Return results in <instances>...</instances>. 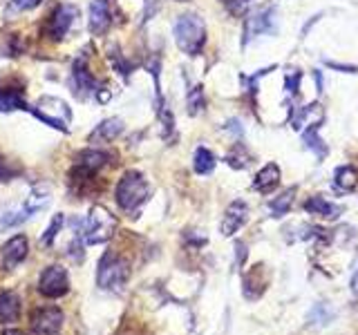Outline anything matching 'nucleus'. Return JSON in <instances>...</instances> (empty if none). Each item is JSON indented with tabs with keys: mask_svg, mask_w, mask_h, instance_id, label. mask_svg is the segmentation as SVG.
Here are the masks:
<instances>
[{
	"mask_svg": "<svg viewBox=\"0 0 358 335\" xmlns=\"http://www.w3.org/2000/svg\"><path fill=\"white\" fill-rule=\"evenodd\" d=\"M175 43L177 47L182 50L188 56H197L201 52L206 43V27H204V20H201L197 14H184L175 20Z\"/></svg>",
	"mask_w": 358,
	"mask_h": 335,
	"instance_id": "1",
	"label": "nucleus"
},
{
	"mask_svg": "<svg viewBox=\"0 0 358 335\" xmlns=\"http://www.w3.org/2000/svg\"><path fill=\"white\" fill-rule=\"evenodd\" d=\"M150 197V186L143 179L141 172L130 170L123 174V179L117 186V204L123 210H137L141 204H145Z\"/></svg>",
	"mask_w": 358,
	"mask_h": 335,
	"instance_id": "2",
	"label": "nucleus"
},
{
	"mask_svg": "<svg viewBox=\"0 0 358 335\" xmlns=\"http://www.w3.org/2000/svg\"><path fill=\"white\" fill-rule=\"evenodd\" d=\"M117 217L103 206H92L87 212L85 219V228H83V237L85 244L96 246V244H106L117 230Z\"/></svg>",
	"mask_w": 358,
	"mask_h": 335,
	"instance_id": "3",
	"label": "nucleus"
},
{
	"mask_svg": "<svg viewBox=\"0 0 358 335\" xmlns=\"http://www.w3.org/2000/svg\"><path fill=\"white\" fill-rule=\"evenodd\" d=\"M130 277V268L128 264L117 257L112 251H106L103 257L99 262V271H96V284L103 290H121L126 286Z\"/></svg>",
	"mask_w": 358,
	"mask_h": 335,
	"instance_id": "4",
	"label": "nucleus"
},
{
	"mask_svg": "<svg viewBox=\"0 0 358 335\" xmlns=\"http://www.w3.org/2000/svg\"><path fill=\"white\" fill-rule=\"evenodd\" d=\"M31 112L36 114L43 123L56 128V130H63L67 132L70 130V123H72V110L70 105L65 103L63 98H56V96H41L36 103L31 105Z\"/></svg>",
	"mask_w": 358,
	"mask_h": 335,
	"instance_id": "5",
	"label": "nucleus"
},
{
	"mask_svg": "<svg viewBox=\"0 0 358 335\" xmlns=\"http://www.w3.org/2000/svg\"><path fill=\"white\" fill-rule=\"evenodd\" d=\"M38 290L45 295V297H63L67 290H70V275L63 266L54 264V266H48L45 271L41 273V279H38Z\"/></svg>",
	"mask_w": 358,
	"mask_h": 335,
	"instance_id": "6",
	"label": "nucleus"
},
{
	"mask_svg": "<svg viewBox=\"0 0 358 335\" xmlns=\"http://www.w3.org/2000/svg\"><path fill=\"white\" fill-rule=\"evenodd\" d=\"M63 327V311L56 306H43L34 313L31 329L38 335H56Z\"/></svg>",
	"mask_w": 358,
	"mask_h": 335,
	"instance_id": "7",
	"label": "nucleus"
},
{
	"mask_svg": "<svg viewBox=\"0 0 358 335\" xmlns=\"http://www.w3.org/2000/svg\"><path fill=\"white\" fill-rule=\"evenodd\" d=\"M275 31V9H260L251 14V18L246 20V38L244 43H249L257 36H262V34H273Z\"/></svg>",
	"mask_w": 358,
	"mask_h": 335,
	"instance_id": "8",
	"label": "nucleus"
},
{
	"mask_svg": "<svg viewBox=\"0 0 358 335\" xmlns=\"http://www.w3.org/2000/svg\"><path fill=\"white\" fill-rule=\"evenodd\" d=\"M96 81H94V76L87 72V67H85V61L78 59L72 67V76H70V87H72V92L76 98H81L85 100L90 94H94V89H96Z\"/></svg>",
	"mask_w": 358,
	"mask_h": 335,
	"instance_id": "9",
	"label": "nucleus"
},
{
	"mask_svg": "<svg viewBox=\"0 0 358 335\" xmlns=\"http://www.w3.org/2000/svg\"><path fill=\"white\" fill-rule=\"evenodd\" d=\"M76 14L78 11L74 5H59L56 7V11L52 14V20H50V36L54 40L65 38V34L70 31V27L74 25Z\"/></svg>",
	"mask_w": 358,
	"mask_h": 335,
	"instance_id": "10",
	"label": "nucleus"
},
{
	"mask_svg": "<svg viewBox=\"0 0 358 335\" xmlns=\"http://www.w3.org/2000/svg\"><path fill=\"white\" fill-rule=\"evenodd\" d=\"M246 219H249V206L244 201H233V204L227 208L224 212V219H222V234L224 237H231V234L238 232Z\"/></svg>",
	"mask_w": 358,
	"mask_h": 335,
	"instance_id": "11",
	"label": "nucleus"
},
{
	"mask_svg": "<svg viewBox=\"0 0 358 335\" xmlns=\"http://www.w3.org/2000/svg\"><path fill=\"white\" fill-rule=\"evenodd\" d=\"M29 253V241L25 234H16V237H11L5 246H3V266L7 271L11 268H16L22 260L27 257Z\"/></svg>",
	"mask_w": 358,
	"mask_h": 335,
	"instance_id": "12",
	"label": "nucleus"
},
{
	"mask_svg": "<svg viewBox=\"0 0 358 335\" xmlns=\"http://www.w3.org/2000/svg\"><path fill=\"white\" fill-rule=\"evenodd\" d=\"M110 7H108V0H92L90 5V31L101 36L106 34L110 27Z\"/></svg>",
	"mask_w": 358,
	"mask_h": 335,
	"instance_id": "13",
	"label": "nucleus"
},
{
	"mask_svg": "<svg viewBox=\"0 0 358 335\" xmlns=\"http://www.w3.org/2000/svg\"><path fill=\"white\" fill-rule=\"evenodd\" d=\"M121 132H123V121L119 117H110L106 121H101L94 128V132L90 134V143H110L119 139Z\"/></svg>",
	"mask_w": 358,
	"mask_h": 335,
	"instance_id": "14",
	"label": "nucleus"
},
{
	"mask_svg": "<svg viewBox=\"0 0 358 335\" xmlns=\"http://www.w3.org/2000/svg\"><path fill=\"white\" fill-rule=\"evenodd\" d=\"M278 184H280V168L275 163H266L253 179V188L262 195L273 193V190L278 188Z\"/></svg>",
	"mask_w": 358,
	"mask_h": 335,
	"instance_id": "15",
	"label": "nucleus"
},
{
	"mask_svg": "<svg viewBox=\"0 0 358 335\" xmlns=\"http://www.w3.org/2000/svg\"><path fill=\"white\" fill-rule=\"evenodd\" d=\"M27 219H31V212L27 210L25 201H22L20 206H14V208L7 206V208L0 210V232H5L9 228H16V226H20V223H25Z\"/></svg>",
	"mask_w": 358,
	"mask_h": 335,
	"instance_id": "16",
	"label": "nucleus"
},
{
	"mask_svg": "<svg viewBox=\"0 0 358 335\" xmlns=\"http://www.w3.org/2000/svg\"><path fill=\"white\" fill-rule=\"evenodd\" d=\"M50 201H52V188L45 186V184H36L29 190V195L25 199V206H27V210L31 212V217H34V215H38L41 210L48 208Z\"/></svg>",
	"mask_w": 358,
	"mask_h": 335,
	"instance_id": "17",
	"label": "nucleus"
},
{
	"mask_svg": "<svg viewBox=\"0 0 358 335\" xmlns=\"http://www.w3.org/2000/svg\"><path fill=\"white\" fill-rule=\"evenodd\" d=\"M20 318V299L16 293L5 290L0 293V322L3 324H14Z\"/></svg>",
	"mask_w": 358,
	"mask_h": 335,
	"instance_id": "18",
	"label": "nucleus"
},
{
	"mask_svg": "<svg viewBox=\"0 0 358 335\" xmlns=\"http://www.w3.org/2000/svg\"><path fill=\"white\" fill-rule=\"evenodd\" d=\"M108 159H110V154H108V152L92 148V150H83L81 154L76 156V165H78V168H83V170L96 172V170H101V168H103V165L108 163Z\"/></svg>",
	"mask_w": 358,
	"mask_h": 335,
	"instance_id": "19",
	"label": "nucleus"
},
{
	"mask_svg": "<svg viewBox=\"0 0 358 335\" xmlns=\"http://www.w3.org/2000/svg\"><path fill=\"white\" fill-rule=\"evenodd\" d=\"M305 208L311 212V215H318V217H324V219H336L343 212V208L341 206H336V204H329L327 199H322V197H311L307 204H305Z\"/></svg>",
	"mask_w": 358,
	"mask_h": 335,
	"instance_id": "20",
	"label": "nucleus"
},
{
	"mask_svg": "<svg viewBox=\"0 0 358 335\" xmlns=\"http://www.w3.org/2000/svg\"><path fill=\"white\" fill-rule=\"evenodd\" d=\"M334 179H336V188L343 190V193H352L358 186V170L354 165H341L336 168Z\"/></svg>",
	"mask_w": 358,
	"mask_h": 335,
	"instance_id": "21",
	"label": "nucleus"
},
{
	"mask_svg": "<svg viewBox=\"0 0 358 335\" xmlns=\"http://www.w3.org/2000/svg\"><path fill=\"white\" fill-rule=\"evenodd\" d=\"M264 266H253V271L244 277V297L251 293V288L253 290V299H257L262 293H264V288H266V277H264V271H262Z\"/></svg>",
	"mask_w": 358,
	"mask_h": 335,
	"instance_id": "22",
	"label": "nucleus"
},
{
	"mask_svg": "<svg viewBox=\"0 0 358 335\" xmlns=\"http://www.w3.org/2000/svg\"><path fill=\"white\" fill-rule=\"evenodd\" d=\"M14 110H29L20 89H11V87L0 89V112H14Z\"/></svg>",
	"mask_w": 358,
	"mask_h": 335,
	"instance_id": "23",
	"label": "nucleus"
},
{
	"mask_svg": "<svg viewBox=\"0 0 358 335\" xmlns=\"http://www.w3.org/2000/svg\"><path fill=\"white\" fill-rule=\"evenodd\" d=\"M193 168L197 174H208L215 170V154H213L208 148H197L195 156H193Z\"/></svg>",
	"mask_w": 358,
	"mask_h": 335,
	"instance_id": "24",
	"label": "nucleus"
},
{
	"mask_svg": "<svg viewBox=\"0 0 358 335\" xmlns=\"http://www.w3.org/2000/svg\"><path fill=\"white\" fill-rule=\"evenodd\" d=\"M296 199V188H289L287 193H282L280 197H275L271 204H268V210H271V217H282L289 212V208L294 206Z\"/></svg>",
	"mask_w": 358,
	"mask_h": 335,
	"instance_id": "25",
	"label": "nucleus"
},
{
	"mask_svg": "<svg viewBox=\"0 0 358 335\" xmlns=\"http://www.w3.org/2000/svg\"><path fill=\"white\" fill-rule=\"evenodd\" d=\"M302 143H305V148H309L311 152H316V156H320V159L327 154V148H324V143L318 137V126L305 128V132H302Z\"/></svg>",
	"mask_w": 358,
	"mask_h": 335,
	"instance_id": "26",
	"label": "nucleus"
},
{
	"mask_svg": "<svg viewBox=\"0 0 358 335\" xmlns=\"http://www.w3.org/2000/svg\"><path fill=\"white\" fill-rule=\"evenodd\" d=\"M206 107V98H204V89H201L199 85L195 87H190L188 89V96H186V110H188V114L190 117H197L201 114Z\"/></svg>",
	"mask_w": 358,
	"mask_h": 335,
	"instance_id": "27",
	"label": "nucleus"
},
{
	"mask_svg": "<svg viewBox=\"0 0 358 335\" xmlns=\"http://www.w3.org/2000/svg\"><path fill=\"white\" fill-rule=\"evenodd\" d=\"M331 320H334V313L327 304H316L309 313V324H313V327H327Z\"/></svg>",
	"mask_w": 358,
	"mask_h": 335,
	"instance_id": "28",
	"label": "nucleus"
},
{
	"mask_svg": "<svg viewBox=\"0 0 358 335\" xmlns=\"http://www.w3.org/2000/svg\"><path fill=\"white\" fill-rule=\"evenodd\" d=\"M63 223H65L63 215H54V217H52V221H50V226L45 228V232H43L41 244H43V246H52V244H54V239H56V234L61 232Z\"/></svg>",
	"mask_w": 358,
	"mask_h": 335,
	"instance_id": "29",
	"label": "nucleus"
},
{
	"mask_svg": "<svg viewBox=\"0 0 358 335\" xmlns=\"http://www.w3.org/2000/svg\"><path fill=\"white\" fill-rule=\"evenodd\" d=\"M227 161H229V165H231V168H235V170H242V168H246V165H249L251 156L246 154V150L242 148V145H235V148H233V152H229Z\"/></svg>",
	"mask_w": 358,
	"mask_h": 335,
	"instance_id": "30",
	"label": "nucleus"
},
{
	"mask_svg": "<svg viewBox=\"0 0 358 335\" xmlns=\"http://www.w3.org/2000/svg\"><path fill=\"white\" fill-rule=\"evenodd\" d=\"M38 5H41V0H9L7 7H5V16L11 18V16L20 14V11L34 9V7H38Z\"/></svg>",
	"mask_w": 358,
	"mask_h": 335,
	"instance_id": "31",
	"label": "nucleus"
},
{
	"mask_svg": "<svg viewBox=\"0 0 358 335\" xmlns=\"http://www.w3.org/2000/svg\"><path fill=\"white\" fill-rule=\"evenodd\" d=\"M300 78H302V74H300V72H296V70L287 72V76H285V87L289 89V94H298Z\"/></svg>",
	"mask_w": 358,
	"mask_h": 335,
	"instance_id": "32",
	"label": "nucleus"
},
{
	"mask_svg": "<svg viewBox=\"0 0 358 335\" xmlns=\"http://www.w3.org/2000/svg\"><path fill=\"white\" fill-rule=\"evenodd\" d=\"M94 98L99 100L101 105H106L108 100L112 98V92H110V87H108V85H103V87H101V85H96V89H94Z\"/></svg>",
	"mask_w": 358,
	"mask_h": 335,
	"instance_id": "33",
	"label": "nucleus"
},
{
	"mask_svg": "<svg viewBox=\"0 0 358 335\" xmlns=\"http://www.w3.org/2000/svg\"><path fill=\"white\" fill-rule=\"evenodd\" d=\"M249 3H251V0H224V5H227L233 11V14H242Z\"/></svg>",
	"mask_w": 358,
	"mask_h": 335,
	"instance_id": "34",
	"label": "nucleus"
},
{
	"mask_svg": "<svg viewBox=\"0 0 358 335\" xmlns=\"http://www.w3.org/2000/svg\"><path fill=\"white\" fill-rule=\"evenodd\" d=\"M11 168H9V163L5 161V159H0V181H7V179H11Z\"/></svg>",
	"mask_w": 358,
	"mask_h": 335,
	"instance_id": "35",
	"label": "nucleus"
},
{
	"mask_svg": "<svg viewBox=\"0 0 358 335\" xmlns=\"http://www.w3.org/2000/svg\"><path fill=\"white\" fill-rule=\"evenodd\" d=\"M227 130H229V132H235V134H238V137H242V132H244V130H242V126H240V121H235V119L227 123Z\"/></svg>",
	"mask_w": 358,
	"mask_h": 335,
	"instance_id": "36",
	"label": "nucleus"
},
{
	"mask_svg": "<svg viewBox=\"0 0 358 335\" xmlns=\"http://www.w3.org/2000/svg\"><path fill=\"white\" fill-rule=\"evenodd\" d=\"M5 335H22V333H16V331H5Z\"/></svg>",
	"mask_w": 358,
	"mask_h": 335,
	"instance_id": "37",
	"label": "nucleus"
},
{
	"mask_svg": "<svg viewBox=\"0 0 358 335\" xmlns=\"http://www.w3.org/2000/svg\"><path fill=\"white\" fill-rule=\"evenodd\" d=\"M354 288L358 290V275H356V279H354Z\"/></svg>",
	"mask_w": 358,
	"mask_h": 335,
	"instance_id": "38",
	"label": "nucleus"
},
{
	"mask_svg": "<svg viewBox=\"0 0 358 335\" xmlns=\"http://www.w3.org/2000/svg\"><path fill=\"white\" fill-rule=\"evenodd\" d=\"M179 3H186V0H179Z\"/></svg>",
	"mask_w": 358,
	"mask_h": 335,
	"instance_id": "39",
	"label": "nucleus"
}]
</instances>
